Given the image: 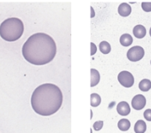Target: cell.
Here are the masks:
<instances>
[{
	"instance_id": "cell-7",
	"label": "cell",
	"mask_w": 151,
	"mask_h": 133,
	"mask_svg": "<svg viewBox=\"0 0 151 133\" xmlns=\"http://www.w3.org/2000/svg\"><path fill=\"white\" fill-rule=\"evenodd\" d=\"M117 112L121 116H126L129 115L131 113V108L129 104L126 101H120L117 105Z\"/></svg>"
},
{
	"instance_id": "cell-23",
	"label": "cell",
	"mask_w": 151,
	"mask_h": 133,
	"mask_svg": "<svg viewBox=\"0 0 151 133\" xmlns=\"http://www.w3.org/2000/svg\"><path fill=\"white\" fill-rule=\"evenodd\" d=\"M150 64H151V61H150Z\"/></svg>"
},
{
	"instance_id": "cell-4",
	"label": "cell",
	"mask_w": 151,
	"mask_h": 133,
	"mask_svg": "<svg viewBox=\"0 0 151 133\" xmlns=\"http://www.w3.org/2000/svg\"><path fill=\"white\" fill-rule=\"evenodd\" d=\"M143 56H144V49L139 46L133 47L127 52V58L132 62H137L141 60Z\"/></svg>"
},
{
	"instance_id": "cell-9",
	"label": "cell",
	"mask_w": 151,
	"mask_h": 133,
	"mask_svg": "<svg viewBox=\"0 0 151 133\" xmlns=\"http://www.w3.org/2000/svg\"><path fill=\"white\" fill-rule=\"evenodd\" d=\"M133 35L136 38H143L146 35V29L142 25H137L133 29Z\"/></svg>"
},
{
	"instance_id": "cell-3",
	"label": "cell",
	"mask_w": 151,
	"mask_h": 133,
	"mask_svg": "<svg viewBox=\"0 0 151 133\" xmlns=\"http://www.w3.org/2000/svg\"><path fill=\"white\" fill-rule=\"evenodd\" d=\"M24 32V25L22 20L10 17L4 20L0 25V36L6 41L13 42L22 37Z\"/></svg>"
},
{
	"instance_id": "cell-11",
	"label": "cell",
	"mask_w": 151,
	"mask_h": 133,
	"mask_svg": "<svg viewBox=\"0 0 151 133\" xmlns=\"http://www.w3.org/2000/svg\"><path fill=\"white\" fill-rule=\"evenodd\" d=\"M119 41H120V44L123 47H130L133 42V39H132V36L131 35L124 34L121 35Z\"/></svg>"
},
{
	"instance_id": "cell-16",
	"label": "cell",
	"mask_w": 151,
	"mask_h": 133,
	"mask_svg": "<svg viewBox=\"0 0 151 133\" xmlns=\"http://www.w3.org/2000/svg\"><path fill=\"white\" fill-rule=\"evenodd\" d=\"M100 51L103 53V54H108L111 52V46L107 41H101L100 43Z\"/></svg>"
},
{
	"instance_id": "cell-22",
	"label": "cell",
	"mask_w": 151,
	"mask_h": 133,
	"mask_svg": "<svg viewBox=\"0 0 151 133\" xmlns=\"http://www.w3.org/2000/svg\"><path fill=\"white\" fill-rule=\"evenodd\" d=\"M150 36H151V28H150Z\"/></svg>"
},
{
	"instance_id": "cell-6",
	"label": "cell",
	"mask_w": 151,
	"mask_h": 133,
	"mask_svg": "<svg viewBox=\"0 0 151 133\" xmlns=\"http://www.w3.org/2000/svg\"><path fill=\"white\" fill-rule=\"evenodd\" d=\"M146 105V98L142 95H137L132 101V107L136 110H141Z\"/></svg>"
},
{
	"instance_id": "cell-21",
	"label": "cell",
	"mask_w": 151,
	"mask_h": 133,
	"mask_svg": "<svg viewBox=\"0 0 151 133\" xmlns=\"http://www.w3.org/2000/svg\"><path fill=\"white\" fill-rule=\"evenodd\" d=\"M91 10H92V16H91V17H93L94 16V10H93V8H92V7H91Z\"/></svg>"
},
{
	"instance_id": "cell-1",
	"label": "cell",
	"mask_w": 151,
	"mask_h": 133,
	"mask_svg": "<svg viewBox=\"0 0 151 133\" xmlns=\"http://www.w3.org/2000/svg\"><path fill=\"white\" fill-rule=\"evenodd\" d=\"M57 53L56 43L50 35L36 33L26 40L22 47V55L28 63L44 65L50 63Z\"/></svg>"
},
{
	"instance_id": "cell-17",
	"label": "cell",
	"mask_w": 151,
	"mask_h": 133,
	"mask_svg": "<svg viewBox=\"0 0 151 133\" xmlns=\"http://www.w3.org/2000/svg\"><path fill=\"white\" fill-rule=\"evenodd\" d=\"M142 9L145 12L151 11V2H142Z\"/></svg>"
},
{
	"instance_id": "cell-15",
	"label": "cell",
	"mask_w": 151,
	"mask_h": 133,
	"mask_svg": "<svg viewBox=\"0 0 151 133\" xmlns=\"http://www.w3.org/2000/svg\"><path fill=\"white\" fill-rule=\"evenodd\" d=\"M139 88L143 92H147L151 88V82L149 79H143L139 83Z\"/></svg>"
},
{
	"instance_id": "cell-19",
	"label": "cell",
	"mask_w": 151,
	"mask_h": 133,
	"mask_svg": "<svg viewBox=\"0 0 151 133\" xmlns=\"http://www.w3.org/2000/svg\"><path fill=\"white\" fill-rule=\"evenodd\" d=\"M143 116H144V118H145L146 120L151 121V109H147V110L144 112Z\"/></svg>"
},
{
	"instance_id": "cell-14",
	"label": "cell",
	"mask_w": 151,
	"mask_h": 133,
	"mask_svg": "<svg viewBox=\"0 0 151 133\" xmlns=\"http://www.w3.org/2000/svg\"><path fill=\"white\" fill-rule=\"evenodd\" d=\"M101 102V98L98 94H92L90 95V105L93 107H96Z\"/></svg>"
},
{
	"instance_id": "cell-2",
	"label": "cell",
	"mask_w": 151,
	"mask_h": 133,
	"mask_svg": "<svg viewBox=\"0 0 151 133\" xmlns=\"http://www.w3.org/2000/svg\"><path fill=\"white\" fill-rule=\"evenodd\" d=\"M63 103L60 88L52 83H44L35 89L31 96L34 111L41 116H50L57 113Z\"/></svg>"
},
{
	"instance_id": "cell-5",
	"label": "cell",
	"mask_w": 151,
	"mask_h": 133,
	"mask_svg": "<svg viewBox=\"0 0 151 133\" xmlns=\"http://www.w3.org/2000/svg\"><path fill=\"white\" fill-rule=\"evenodd\" d=\"M118 80L124 88H131L134 84V76L131 72L126 70L121 71L118 75Z\"/></svg>"
},
{
	"instance_id": "cell-10",
	"label": "cell",
	"mask_w": 151,
	"mask_h": 133,
	"mask_svg": "<svg viewBox=\"0 0 151 133\" xmlns=\"http://www.w3.org/2000/svg\"><path fill=\"white\" fill-rule=\"evenodd\" d=\"M100 77L101 76H100L99 71L97 70H95V69H91L90 70V79H91L90 86L94 87V86L97 85L99 83V82H100Z\"/></svg>"
},
{
	"instance_id": "cell-20",
	"label": "cell",
	"mask_w": 151,
	"mask_h": 133,
	"mask_svg": "<svg viewBox=\"0 0 151 133\" xmlns=\"http://www.w3.org/2000/svg\"><path fill=\"white\" fill-rule=\"evenodd\" d=\"M90 46H91V53H90V54H91V56H93L94 53L96 52V50H97V49H96V46L94 45L93 42L90 43Z\"/></svg>"
},
{
	"instance_id": "cell-8",
	"label": "cell",
	"mask_w": 151,
	"mask_h": 133,
	"mask_svg": "<svg viewBox=\"0 0 151 133\" xmlns=\"http://www.w3.org/2000/svg\"><path fill=\"white\" fill-rule=\"evenodd\" d=\"M118 11H119V14L121 16V17H128L131 15L132 13V7L130 4H128L127 3H122L119 6V9H118Z\"/></svg>"
},
{
	"instance_id": "cell-18",
	"label": "cell",
	"mask_w": 151,
	"mask_h": 133,
	"mask_svg": "<svg viewBox=\"0 0 151 133\" xmlns=\"http://www.w3.org/2000/svg\"><path fill=\"white\" fill-rule=\"evenodd\" d=\"M103 124L104 122L103 121H101V120L96 121V122L93 124V127H94V131H100V130L103 127Z\"/></svg>"
},
{
	"instance_id": "cell-12",
	"label": "cell",
	"mask_w": 151,
	"mask_h": 133,
	"mask_svg": "<svg viewBox=\"0 0 151 133\" xmlns=\"http://www.w3.org/2000/svg\"><path fill=\"white\" fill-rule=\"evenodd\" d=\"M146 123L143 120H138L135 124L134 126V131L136 133H144L146 132Z\"/></svg>"
},
{
	"instance_id": "cell-13",
	"label": "cell",
	"mask_w": 151,
	"mask_h": 133,
	"mask_svg": "<svg viewBox=\"0 0 151 133\" xmlns=\"http://www.w3.org/2000/svg\"><path fill=\"white\" fill-rule=\"evenodd\" d=\"M118 127L120 131L122 132H126L130 129L131 127V122L126 119H120L118 123Z\"/></svg>"
}]
</instances>
